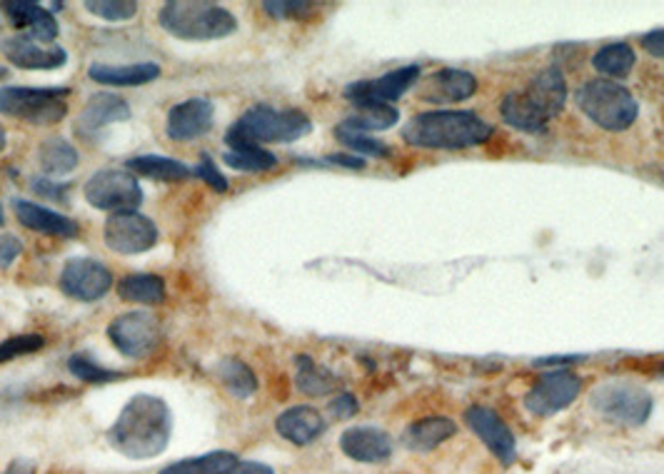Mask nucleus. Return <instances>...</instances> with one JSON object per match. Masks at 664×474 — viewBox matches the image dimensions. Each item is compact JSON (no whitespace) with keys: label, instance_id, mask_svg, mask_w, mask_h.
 Returning a JSON list of instances; mask_svg holds the SVG:
<instances>
[{"label":"nucleus","instance_id":"obj_45","mask_svg":"<svg viewBox=\"0 0 664 474\" xmlns=\"http://www.w3.org/2000/svg\"><path fill=\"white\" fill-rule=\"evenodd\" d=\"M642 45H644V51L654 55V58H664V28H657V31L644 35Z\"/></svg>","mask_w":664,"mask_h":474},{"label":"nucleus","instance_id":"obj_28","mask_svg":"<svg viewBox=\"0 0 664 474\" xmlns=\"http://www.w3.org/2000/svg\"><path fill=\"white\" fill-rule=\"evenodd\" d=\"M126 168L136 177L142 175L150 180H160V183H183V180L193 175V170H190L185 163H180V160H173V158H165V155L130 158Z\"/></svg>","mask_w":664,"mask_h":474},{"label":"nucleus","instance_id":"obj_35","mask_svg":"<svg viewBox=\"0 0 664 474\" xmlns=\"http://www.w3.org/2000/svg\"><path fill=\"white\" fill-rule=\"evenodd\" d=\"M223 163L237 170V173H268V170L278 165V158L260 146H245L223 153Z\"/></svg>","mask_w":664,"mask_h":474},{"label":"nucleus","instance_id":"obj_19","mask_svg":"<svg viewBox=\"0 0 664 474\" xmlns=\"http://www.w3.org/2000/svg\"><path fill=\"white\" fill-rule=\"evenodd\" d=\"M0 8H3V13L13 23L15 31H28V37H33L38 43L53 45L61 33L55 15L47 13L43 6L31 3V0H6Z\"/></svg>","mask_w":664,"mask_h":474},{"label":"nucleus","instance_id":"obj_12","mask_svg":"<svg viewBox=\"0 0 664 474\" xmlns=\"http://www.w3.org/2000/svg\"><path fill=\"white\" fill-rule=\"evenodd\" d=\"M582 392V379L569 369L545 373L525 395V407L537 417H553L572 405Z\"/></svg>","mask_w":664,"mask_h":474},{"label":"nucleus","instance_id":"obj_21","mask_svg":"<svg viewBox=\"0 0 664 474\" xmlns=\"http://www.w3.org/2000/svg\"><path fill=\"white\" fill-rule=\"evenodd\" d=\"M13 213L18 217V223L33 233H43V235H53V237H78L81 235V225L71 220L68 215L55 213L51 207H43L31 201H13Z\"/></svg>","mask_w":664,"mask_h":474},{"label":"nucleus","instance_id":"obj_37","mask_svg":"<svg viewBox=\"0 0 664 474\" xmlns=\"http://www.w3.org/2000/svg\"><path fill=\"white\" fill-rule=\"evenodd\" d=\"M68 369L71 373L83 379V383L88 385H106V383H116L122 375L116 373V369H108L95 363V359L88 353H75L68 359Z\"/></svg>","mask_w":664,"mask_h":474},{"label":"nucleus","instance_id":"obj_20","mask_svg":"<svg viewBox=\"0 0 664 474\" xmlns=\"http://www.w3.org/2000/svg\"><path fill=\"white\" fill-rule=\"evenodd\" d=\"M275 430H278L282 440L296 444V448H306V444H312L325 432V417H322L315 407L298 405L278 414Z\"/></svg>","mask_w":664,"mask_h":474},{"label":"nucleus","instance_id":"obj_23","mask_svg":"<svg viewBox=\"0 0 664 474\" xmlns=\"http://www.w3.org/2000/svg\"><path fill=\"white\" fill-rule=\"evenodd\" d=\"M93 83L110 85V88H136L160 78V65L156 63H130V65H106L93 63L88 68Z\"/></svg>","mask_w":664,"mask_h":474},{"label":"nucleus","instance_id":"obj_17","mask_svg":"<svg viewBox=\"0 0 664 474\" xmlns=\"http://www.w3.org/2000/svg\"><path fill=\"white\" fill-rule=\"evenodd\" d=\"M130 120V106L116 93H95L85 103L78 120H75V132L83 138L98 136L103 128L116 126V122Z\"/></svg>","mask_w":664,"mask_h":474},{"label":"nucleus","instance_id":"obj_32","mask_svg":"<svg viewBox=\"0 0 664 474\" xmlns=\"http://www.w3.org/2000/svg\"><path fill=\"white\" fill-rule=\"evenodd\" d=\"M237 462L240 460H237L235 452L215 450V452L201 454V457H188L168 464V467H163L158 474H225L227 470H233Z\"/></svg>","mask_w":664,"mask_h":474},{"label":"nucleus","instance_id":"obj_6","mask_svg":"<svg viewBox=\"0 0 664 474\" xmlns=\"http://www.w3.org/2000/svg\"><path fill=\"white\" fill-rule=\"evenodd\" d=\"M68 88H28L8 85L0 88V112L8 118L31 122V126H55L68 116Z\"/></svg>","mask_w":664,"mask_h":474},{"label":"nucleus","instance_id":"obj_39","mask_svg":"<svg viewBox=\"0 0 664 474\" xmlns=\"http://www.w3.org/2000/svg\"><path fill=\"white\" fill-rule=\"evenodd\" d=\"M43 347H45V340L38 335V332H25V335L6 340V343H0V365L11 363V359H15V357L33 355Z\"/></svg>","mask_w":664,"mask_h":474},{"label":"nucleus","instance_id":"obj_1","mask_svg":"<svg viewBox=\"0 0 664 474\" xmlns=\"http://www.w3.org/2000/svg\"><path fill=\"white\" fill-rule=\"evenodd\" d=\"M173 434V414L158 395L130 397L108 430V444L128 460H153L163 454Z\"/></svg>","mask_w":664,"mask_h":474},{"label":"nucleus","instance_id":"obj_41","mask_svg":"<svg viewBox=\"0 0 664 474\" xmlns=\"http://www.w3.org/2000/svg\"><path fill=\"white\" fill-rule=\"evenodd\" d=\"M193 175L201 177L207 187L215 190V193H227V190H231V183H227L225 175L221 173V170H217V165L213 163V158L207 153H203L201 163L193 168Z\"/></svg>","mask_w":664,"mask_h":474},{"label":"nucleus","instance_id":"obj_24","mask_svg":"<svg viewBox=\"0 0 664 474\" xmlns=\"http://www.w3.org/2000/svg\"><path fill=\"white\" fill-rule=\"evenodd\" d=\"M454 434H458V424L450 417H425V420H417L407 427L403 432V444L410 452L425 454L438 450L442 442H448Z\"/></svg>","mask_w":664,"mask_h":474},{"label":"nucleus","instance_id":"obj_27","mask_svg":"<svg viewBox=\"0 0 664 474\" xmlns=\"http://www.w3.org/2000/svg\"><path fill=\"white\" fill-rule=\"evenodd\" d=\"M118 295L120 300L132 302V305L156 308V305H163L168 298V290H165V280L158 278V274L132 272L118 282Z\"/></svg>","mask_w":664,"mask_h":474},{"label":"nucleus","instance_id":"obj_42","mask_svg":"<svg viewBox=\"0 0 664 474\" xmlns=\"http://www.w3.org/2000/svg\"><path fill=\"white\" fill-rule=\"evenodd\" d=\"M360 410V405L355 400V395L350 392H340L338 397H332L328 405V412L335 417V420H350V417H355Z\"/></svg>","mask_w":664,"mask_h":474},{"label":"nucleus","instance_id":"obj_4","mask_svg":"<svg viewBox=\"0 0 664 474\" xmlns=\"http://www.w3.org/2000/svg\"><path fill=\"white\" fill-rule=\"evenodd\" d=\"M312 130V120L302 110H275L270 106H253L225 132V142L235 148L263 146V142H296Z\"/></svg>","mask_w":664,"mask_h":474},{"label":"nucleus","instance_id":"obj_10","mask_svg":"<svg viewBox=\"0 0 664 474\" xmlns=\"http://www.w3.org/2000/svg\"><path fill=\"white\" fill-rule=\"evenodd\" d=\"M106 245L118 255H142L153 250L160 240L158 225L148 215L138 211L108 215L106 227H103Z\"/></svg>","mask_w":664,"mask_h":474},{"label":"nucleus","instance_id":"obj_52","mask_svg":"<svg viewBox=\"0 0 664 474\" xmlns=\"http://www.w3.org/2000/svg\"><path fill=\"white\" fill-rule=\"evenodd\" d=\"M6 75H8V71H6V68H0V80H3Z\"/></svg>","mask_w":664,"mask_h":474},{"label":"nucleus","instance_id":"obj_40","mask_svg":"<svg viewBox=\"0 0 664 474\" xmlns=\"http://www.w3.org/2000/svg\"><path fill=\"white\" fill-rule=\"evenodd\" d=\"M263 8L278 21H290V18L310 15L315 11V3H306V0H265Z\"/></svg>","mask_w":664,"mask_h":474},{"label":"nucleus","instance_id":"obj_15","mask_svg":"<svg viewBox=\"0 0 664 474\" xmlns=\"http://www.w3.org/2000/svg\"><path fill=\"white\" fill-rule=\"evenodd\" d=\"M213 120H215V106L211 100L190 98L170 108L165 132L170 140L190 142L195 138H203L205 132L213 128Z\"/></svg>","mask_w":664,"mask_h":474},{"label":"nucleus","instance_id":"obj_46","mask_svg":"<svg viewBox=\"0 0 664 474\" xmlns=\"http://www.w3.org/2000/svg\"><path fill=\"white\" fill-rule=\"evenodd\" d=\"M225 474H275V470L265 462H237L235 467L227 470Z\"/></svg>","mask_w":664,"mask_h":474},{"label":"nucleus","instance_id":"obj_47","mask_svg":"<svg viewBox=\"0 0 664 474\" xmlns=\"http://www.w3.org/2000/svg\"><path fill=\"white\" fill-rule=\"evenodd\" d=\"M328 163L343 165V168H350V170H363L365 168V158H357L353 153H335V155L328 158Z\"/></svg>","mask_w":664,"mask_h":474},{"label":"nucleus","instance_id":"obj_33","mask_svg":"<svg viewBox=\"0 0 664 474\" xmlns=\"http://www.w3.org/2000/svg\"><path fill=\"white\" fill-rule=\"evenodd\" d=\"M296 365H298L296 385H298V390L302 395L322 397V395H328L338 387V377L332 373H328L325 367L315 365V359H312V357L300 355V357H296Z\"/></svg>","mask_w":664,"mask_h":474},{"label":"nucleus","instance_id":"obj_36","mask_svg":"<svg viewBox=\"0 0 664 474\" xmlns=\"http://www.w3.org/2000/svg\"><path fill=\"white\" fill-rule=\"evenodd\" d=\"M335 138L343 142L347 150H353V155H357V158H385V155H390V148H387L383 140L367 136V132H357V130L338 126Z\"/></svg>","mask_w":664,"mask_h":474},{"label":"nucleus","instance_id":"obj_13","mask_svg":"<svg viewBox=\"0 0 664 474\" xmlns=\"http://www.w3.org/2000/svg\"><path fill=\"white\" fill-rule=\"evenodd\" d=\"M417 78H420V68L417 65H405V68L390 71L373 80L350 83L345 88V98L353 100L355 106H365V103H385V106H390V103L400 100L413 88Z\"/></svg>","mask_w":664,"mask_h":474},{"label":"nucleus","instance_id":"obj_9","mask_svg":"<svg viewBox=\"0 0 664 474\" xmlns=\"http://www.w3.org/2000/svg\"><path fill=\"white\" fill-rule=\"evenodd\" d=\"M108 337L120 355L130 359L148 357L160 343V322L153 312H122L108 325Z\"/></svg>","mask_w":664,"mask_h":474},{"label":"nucleus","instance_id":"obj_8","mask_svg":"<svg viewBox=\"0 0 664 474\" xmlns=\"http://www.w3.org/2000/svg\"><path fill=\"white\" fill-rule=\"evenodd\" d=\"M590 405L604 420H612L624 427H642L652 414V397L642 387L630 383H607L595 387Z\"/></svg>","mask_w":664,"mask_h":474},{"label":"nucleus","instance_id":"obj_16","mask_svg":"<svg viewBox=\"0 0 664 474\" xmlns=\"http://www.w3.org/2000/svg\"><path fill=\"white\" fill-rule=\"evenodd\" d=\"M468 424L472 432L485 442V448L495 454L502 464H512L517 457V442L515 434L510 432V427L500 420V417L488 410V407H470L468 410Z\"/></svg>","mask_w":664,"mask_h":474},{"label":"nucleus","instance_id":"obj_31","mask_svg":"<svg viewBox=\"0 0 664 474\" xmlns=\"http://www.w3.org/2000/svg\"><path fill=\"white\" fill-rule=\"evenodd\" d=\"M400 120V112L385 103H365V106H355L353 116H347L340 126L357 130V132H375V130H390Z\"/></svg>","mask_w":664,"mask_h":474},{"label":"nucleus","instance_id":"obj_34","mask_svg":"<svg viewBox=\"0 0 664 474\" xmlns=\"http://www.w3.org/2000/svg\"><path fill=\"white\" fill-rule=\"evenodd\" d=\"M634 63H638V55H634V51L628 43L604 45L595 53V58H592V65L597 68V73L610 75V78H624V75H630Z\"/></svg>","mask_w":664,"mask_h":474},{"label":"nucleus","instance_id":"obj_49","mask_svg":"<svg viewBox=\"0 0 664 474\" xmlns=\"http://www.w3.org/2000/svg\"><path fill=\"white\" fill-rule=\"evenodd\" d=\"M585 357H545V359H537L535 365H557V363H582Z\"/></svg>","mask_w":664,"mask_h":474},{"label":"nucleus","instance_id":"obj_26","mask_svg":"<svg viewBox=\"0 0 664 474\" xmlns=\"http://www.w3.org/2000/svg\"><path fill=\"white\" fill-rule=\"evenodd\" d=\"M500 116L507 126L517 128L522 132H545L549 126V118L539 110L533 100L527 98V93H507L500 103Z\"/></svg>","mask_w":664,"mask_h":474},{"label":"nucleus","instance_id":"obj_3","mask_svg":"<svg viewBox=\"0 0 664 474\" xmlns=\"http://www.w3.org/2000/svg\"><path fill=\"white\" fill-rule=\"evenodd\" d=\"M158 23L180 41H223L237 33V18L227 8L207 0H168L160 8Z\"/></svg>","mask_w":664,"mask_h":474},{"label":"nucleus","instance_id":"obj_48","mask_svg":"<svg viewBox=\"0 0 664 474\" xmlns=\"http://www.w3.org/2000/svg\"><path fill=\"white\" fill-rule=\"evenodd\" d=\"M35 472H38L35 462H31V460H13L11 464H8L3 474H35Z\"/></svg>","mask_w":664,"mask_h":474},{"label":"nucleus","instance_id":"obj_11","mask_svg":"<svg viewBox=\"0 0 664 474\" xmlns=\"http://www.w3.org/2000/svg\"><path fill=\"white\" fill-rule=\"evenodd\" d=\"M61 290L78 302H98L113 290V272L95 258H71L61 270Z\"/></svg>","mask_w":664,"mask_h":474},{"label":"nucleus","instance_id":"obj_7","mask_svg":"<svg viewBox=\"0 0 664 474\" xmlns=\"http://www.w3.org/2000/svg\"><path fill=\"white\" fill-rule=\"evenodd\" d=\"M88 205L103 213H132L142 205V187L130 170L106 168L93 173L83 185Z\"/></svg>","mask_w":664,"mask_h":474},{"label":"nucleus","instance_id":"obj_18","mask_svg":"<svg viewBox=\"0 0 664 474\" xmlns=\"http://www.w3.org/2000/svg\"><path fill=\"white\" fill-rule=\"evenodd\" d=\"M340 450L360 464H383L393 457V440L377 427H350L340 434Z\"/></svg>","mask_w":664,"mask_h":474},{"label":"nucleus","instance_id":"obj_43","mask_svg":"<svg viewBox=\"0 0 664 474\" xmlns=\"http://www.w3.org/2000/svg\"><path fill=\"white\" fill-rule=\"evenodd\" d=\"M21 252H23V243L18 240L15 235L11 233L0 235V270L11 268V265L21 258Z\"/></svg>","mask_w":664,"mask_h":474},{"label":"nucleus","instance_id":"obj_2","mask_svg":"<svg viewBox=\"0 0 664 474\" xmlns=\"http://www.w3.org/2000/svg\"><path fill=\"white\" fill-rule=\"evenodd\" d=\"M492 126L472 110L420 112L403 128V140L425 150H464L490 140Z\"/></svg>","mask_w":664,"mask_h":474},{"label":"nucleus","instance_id":"obj_30","mask_svg":"<svg viewBox=\"0 0 664 474\" xmlns=\"http://www.w3.org/2000/svg\"><path fill=\"white\" fill-rule=\"evenodd\" d=\"M215 377L221 379V385L237 400H248L258 392V377H255L253 367L245 365L240 357H223L215 367Z\"/></svg>","mask_w":664,"mask_h":474},{"label":"nucleus","instance_id":"obj_44","mask_svg":"<svg viewBox=\"0 0 664 474\" xmlns=\"http://www.w3.org/2000/svg\"><path fill=\"white\" fill-rule=\"evenodd\" d=\"M31 187L38 195H43V197H47V201H55V203H65V193L71 190V185L53 183L51 177H33Z\"/></svg>","mask_w":664,"mask_h":474},{"label":"nucleus","instance_id":"obj_14","mask_svg":"<svg viewBox=\"0 0 664 474\" xmlns=\"http://www.w3.org/2000/svg\"><path fill=\"white\" fill-rule=\"evenodd\" d=\"M6 61L21 71H58L68 63L61 45H43L28 35H13L3 41Z\"/></svg>","mask_w":664,"mask_h":474},{"label":"nucleus","instance_id":"obj_5","mask_svg":"<svg viewBox=\"0 0 664 474\" xmlns=\"http://www.w3.org/2000/svg\"><path fill=\"white\" fill-rule=\"evenodd\" d=\"M577 108L585 112V118H590L595 126L602 130H628L634 120H638L640 106L634 100V95L624 88V85L597 78L585 83L577 90Z\"/></svg>","mask_w":664,"mask_h":474},{"label":"nucleus","instance_id":"obj_22","mask_svg":"<svg viewBox=\"0 0 664 474\" xmlns=\"http://www.w3.org/2000/svg\"><path fill=\"white\" fill-rule=\"evenodd\" d=\"M478 90V80L468 71L442 68L432 73L422 85V98L430 103H460L468 100Z\"/></svg>","mask_w":664,"mask_h":474},{"label":"nucleus","instance_id":"obj_51","mask_svg":"<svg viewBox=\"0 0 664 474\" xmlns=\"http://www.w3.org/2000/svg\"><path fill=\"white\" fill-rule=\"evenodd\" d=\"M6 225V217H3V211H0V227Z\"/></svg>","mask_w":664,"mask_h":474},{"label":"nucleus","instance_id":"obj_50","mask_svg":"<svg viewBox=\"0 0 664 474\" xmlns=\"http://www.w3.org/2000/svg\"><path fill=\"white\" fill-rule=\"evenodd\" d=\"M6 142H8L6 130H3V126H0V153H3V150H6Z\"/></svg>","mask_w":664,"mask_h":474},{"label":"nucleus","instance_id":"obj_29","mask_svg":"<svg viewBox=\"0 0 664 474\" xmlns=\"http://www.w3.org/2000/svg\"><path fill=\"white\" fill-rule=\"evenodd\" d=\"M81 158L65 138H47L38 148V165H41L45 177H61L73 173L78 168Z\"/></svg>","mask_w":664,"mask_h":474},{"label":"nucleus","instance_id":"obj_25","mask_svg":"<svg viewBox=\"0 0 664 474\" xmlns=\"http://www.w3.org/2000/svg\"><path fill=\"white\" fill-rule=\"evenodd\" d=\"M525 93L547 118H555L563 112L567 103V80L559 68H545L535 75V80L529 83Z\"/></svg>","mask_w":664,"mask_h":474},{"label":"nucleus","instance_id":"obj_38","mask_svg":"<svg viewBox=\"0 0 664 474\" xmlns=\"http://www.w3.org/2000/svg\"><path fill=\"white\" fill-rule=\"evenodd\" d=\"M85 11L110 23H122L138 15L136 0H85Z\"/></svg>","mask_w":664,"mask_h":474}]
</instances>
